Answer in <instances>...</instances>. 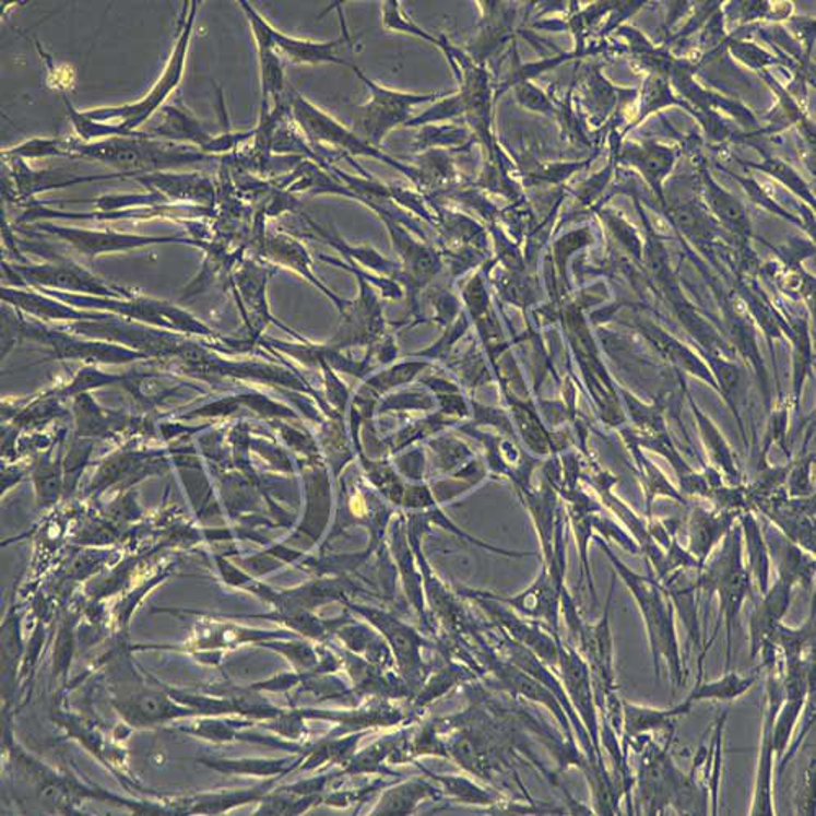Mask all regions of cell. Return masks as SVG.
I'll return each mask as SVG.
<instances>
[{
    "label": "cell",
    "instance_id": "6da1fadb",
    "mask_svg": "<svg viewBox=\"0 0 816 816\" xmlns=\"http://www.w3.org/2000/svg\"><path fill=\"white\" fill-rule=\"evenodd\" d=\"M198 3L200 2H185L184 15L178 26V38L170 61L165 66L164 74L155 82L145 98L133 105H125V107L98 108V110L91 111H78L72 107L71 102L66 100L69 117L79 137L87 142L105 137H130L137 133L138 128L161 108L184 78L185 61H187L188 46L193 35Z\"/></svg>",
    "mask_w": 816,
    "mask_h": 816
},
{
    "label": "cell",
    "instance_id": "7a4b0ae2",
    "mask_svg": "<svg viewBox=\"0 0 816 816\" xmlns=\"http://www.w3.org/2000/svg\"><path fill=\"white\" fill-rule=\"evenodd\" d=\"M598 543L613 561L614 570L629 588L642 614L655 678L660 679V663L665 660L670 669L673 694H678L681 686L686 683L687 670L681 655L678 632H676V611L672 598L655 577L636 573L613 554L603 540H598Z\"/></svg>",
    "mask_w": 816,
    "mask_h": 816
},
{
    "label": "cell",
    "instance_id": "3957f363",
    "mask_svg": "<svg viewBox=\"0 0 816 816\" xmlns=\"http://www.w3.org/2000/svg\"><path fill=\"white\" fill-rule=\"evenodd\" d=\"M719 545V551L713 554L710 561L702 565L699 570V578H697L700 596L707 594L709 601L712 596L719 598V617H717L716 630H713L712 639L707 640L706 646H703L699 663H703L706 652L719 636L720 624L723 620L726 632L725 669L730 670L733 657V630L738 626L740 613H742L746 600H755V591H753V581L748 568L743 560L742 524H733Z\"/></svg>",
    "mask_w": 816,
    "mask_h": 816
},
{
    "label": "cell",
    "instance_id": "277c9868",
    "mask_svg": "<svg viewBox=\"0 0 816 816\" xmlns=\"http://www.w3.org/2000/svg\"><path fill=\"white\" fill-rule=\"evenodd\" d=\"M68 157L104 162L123 172L125 177H134V174H157L162 168L213 161V155L170 142H158L145 133L108 138L94 144L69 139Z\"/></svg>",
    "mask_w": 816,
    "mask_h": 816
},
{
    "label": "cell",
    "instance_id": "5b68a950",
    "mask_svg": "<svg viewBox=\"0 0 816 816\" xmlns=\"http://www.w3.org/2000/svg\"><path fill=\"white\" fill-rule=\"evenodd\" d=\"M287 102H289L291 118L296 121L297 127L303 131L307 142L312 145L314 151L330 147V154L336 155L339 158H376V161L385 162L389 167L404 174L415 187L418 185V174H416V168L413 165L398 161V158L386 154L382 149L369 144L365 139L359 138L355 131L343 127L335 118L310 104L299 92L291 88Z\"/></svg>",
    "mask_w": 816,
    "mask_h": 816
},
{
    "label": "cell",
    "instance_id": "8992f818",
    "mask_svg": "<svg viewBox=\"0 0 816 816\" xmlns=\"http://www.w3.org/2000/svg\"><path fill=\"white\" fill-rule=\"evenodd\" d=\"M352 71L369 92L368 100L356 107L353 131L378 149H381L382 141L392 131L407 123L416 107L433 104L445 95V92L410 94V92L394 91L369 79L358 66H353Z\"/></svg>",
    "mask_w": 816,
    "mask_h": 816
},
{
    "label": "cell",
    "instance_id": "52a82bcc",
    "mask_svg": "<svg viewBox=\"0 0 816 816\" xmlns=\"http://www.w3.org/2000/svg\"><path fill=\"white\" fill-rule=\"evenodd\" d=\"M766 679V710L765 725H762L761 748H759L758 772H756L755 795L749 815H776L774 795H772V782H774L776 756L772 745V726H774L776 713L784 702V673H782V660L771 669Z\"/></svg>",
    "mask_w": 816,
    "mask_h": 816
},
{
    "label": "cell",
    "instance_id": "ba28073f",
    "mask_svg": "<svg viewBox=\"0 0 816 816\" xmlns=\"http://www.w3.org/2000/svg\"><path fill=\"white\" fill-rule=\"evenodd\" d=\"M795 581L792 578L778 575L774 584L765 594L756 598L755 607L749 616V640H752V659H761V669L774 665L778 660V649L771 640L779 624H782L792 601V590Z\"/></svg>",
    "mask_w": 816,
    "mask_h": 816
},
{
    "label": "cell",
    "instance_id": "9c48e42d",
    "mask_svg": "<svg viewBox=\"0 0 816 816\" xmlns=\"http://www.w3.org/2000/svg\"><path fill=\"white\" fill-rule=\"evenodd\" d=\"M252 26L259 49L260 75H262V114H270L287 104L286 81H284L283 58L274 51L273 29L269 20L257 12L256 7L243 0L239 2Z\"/></svg>",
    "mask_w": 816,
    "mask_h": 816
},
{
    "label": "cell",
    "instance_id": "30bf717a",
    "mask_svg": "<svg viewBox=\"0 0 816 816\" xmlns=\"http://www.w3.org/2000/svg\"><path fill=\"white\" fill-rule=\"evenodd\" d=\"M273 48L281 58L293 64H340L353 68L350 61L353 52V42L348 32H343L333 42H310V39L294 38L273 29Z\"/></svg>",
    "mask_w": 816,
    "mask_h": 816
},
{
    "label": "cell",
    "instance_id": "8fae6325",
    "mask_svg": "<svg viewBox=\"0 0 816 816\" xmlns=\"http://www.w3.org/2000/svg\"><path fill=\"white\" fill-rule=\"evenodd\" d=\"M693 703L684 699L672 709H653V707L637 706L623 699V732L620 746L624 756L629 755V748L637 740L657 735V733L675 732V720L687 716Z\"/></svg>",
    "mask_w": 816,
    "mask_h": 816
},
{
    "label": "cell",
    "instance_id": "7c38bea8",
    "mask_svg": "<svg viewBox=\"0 0 816 816\" xmlns=\"http://www.w3.org/2000/svg\"><path fill=\"white\" fill-rule=\"evenodd\" d=\"M736 511L722 510V508H707L694 505L690 508L689 521H687V537H689V554L694 555L700 564H706L719 544L722 543L730 528L738 520Z\"/></svg>",
    "mask_w": 816,
    "mask_h": 816
},
{
    "label": "cell",
    "instance_id": "4fadbf2b",
    "mask_svg": "<svg viewBox=\"0 0 816 816\" xmlns=\"http://www.w3.org/2000/svg\"><path fill=\"white\" fill-rule=\"evenodd\" d=\"M620 161L636 167L663 201V181L675 165V149L657 144V142H646V144L627 142L620 151Z\"/></svg>",
    "mask_w": 816,
    "mask_h": 816
},
{
    "label": "cell",
    "instance_id": "5bb4252c",
    "mask_svg": "<svg viewBox=\"0 0 816 816\" xmlns=\"http://www.w3.org/2000/svg\"><path fill=\"white\" fill-rule=\"evenodd\" d=\"M46 230L56 234L61 239L71 243L75 249L87 256H97L114 250L133 249V247L149 246V244L181 243L178 237H139L121 236L114 233H92V230L66 229V227L45 226Z\"/></svg>",
    "mask_w": 816,
    "mask_h": 816
},
{
    "label": "cell",
    "instance_id": "9a60e30c",
    "mask_svg": "<svg viewBox=\"0 0 816 816\" xmlns=\"http://www.w3.org/2000/svg\"><path fill=\"white\" fill-rule=\"evenodd\" d=\"M144 187L155 190L165 200L197 201V203L213 204L214 185L210 178L201 175L145 174L133 177Z\"/></svg>",
    "mask_w": 816,
    "mask_h": 816
},
{
    "label": "cell",
    "instance_id": "2e32d148",
    "mask_svg": "<svg viewBox=\"0 0 816 816\" xmlns=\"http://www.w3.org/2000/svg\"><path fill=\"white\" fill-rule=\"evenodd\" d=\"M639 329L663 356L672 359V363H675V365L679 366L681 369L690 372V375L696 376V378L702 379V381H706L707 385L712 386L716 391L720 392L716 376L710 372L706 363L700 362V359L697 358L687 346H684L683 343L678 342V340L673 339L669 333L663 332V330L660 329V327H657L655 323L642 322L640 323Z\"/></svg>",
    "mask_w": 816,
    "mask_h": 816
},
{
    "label": "cell",
    "instance_id": "e0dca14e",
    "mask_svg": "<svg viewBox=\"0 0 816 816\" xmlns=\"http://www.w3.org/2000/svg\"><path fill=\"white\" fill-rule=\"evenodd\" d=\"M740 518H742V531L745 534L743 541H746V551H748L746 568H748L753 583H756V600L771 587V557H769L768 544L765 543L755 513L746 511L740 515Z\"/></svg>",
    "mask_w": 816,
    "mask_h": 816
},
{
    "label": "cell",
    "instance_id": "ac0fdd59",
    "mask_svg": "<svg viewBox=\"0 0 816 816\" xmlns=\"http://www.w3.org/2000/svg\"><path fill=\"white\" fill-rule=\"evenodd\" d=\"M703 188H706V201L713 216L723 224V227L732 230L736 236H749L752 233V223L742 201L736 200L732 193L723 190L710 178V175H703Z\"/></svg>",
    "mask_w": 816,
    "mask_h": 816
},
{
    "label": "cell",
    "instance_id": "d6986e66",
    "mask_svg": "<svg viewBox=\"0 0 816 816\" xmlns=\"http://www.w3.org/2000/svg\"><path fill=\"white\" fill-rule=\"evenodd\" d=\"M758 681V675H740V673L726 670L725 675L712 681L697 679L686 699L690 703L699 702H733L745 696Z\"/></svg>",
    "mask_w": 816,
    "mask_h": 816
},
{
    "label": "cell",
    "instance_id": "ffe728a7",
    "mask_svg": "<svg viewBox=\"0 0 816 816\" xmlns=\"http://www.w3.org/2000/svg\"><path fill=\"white\" fill-rule=\"evenodd\" d=\"M28 280L46 286L64 287L72 291H87V293L115 296L114 291L107 289L100 281L75 267H42V269H22Z\"/></svg>",
    "mask_w": 816,
    "mask_h": 816
},
{
    "label": "cell",
    "instance_id": "44dd1931",
    "mask_svg": "<svg viewBox=\"0 0 816 816\" xmlns=\"http://www.w3.org/2000/svg\"><path fill=\"white\" fill-rule=\"evenodd\" d=\"M690 407H693L694 415H696L697 423H699L703 446H706L707 452H709L710 461L716 465V471L719 474L723 472V475L729 478L730 484L740 485L742 474H740L735 454H733L730 446L726 445L725 438L720 435L717 426L700 412V409L693 401H690Z\"/></svg>",
    "mask_w": 816,
    "mask_h": 816
},
{
    "label": "cell",
    "instance_id": "7402d4cb",
    "mask_svg": "<svg viewBox=\"0 0 816 816\" xmlns=\"http://www.w3.org/2000/svg\"><path fill=\"white\" fill-rule=\"evenodd\" d=\"M626 438H629V436H626ZM627 445H629L630 451H632L637 468H639L640 477H642L643 490H646L647 497V517L652 518V505L659 497H669L672 500L678 501V504L687 505L684 495L679 490H676L670 484L665 474L643 456L642 448L634 441L632 436L627 439Z\"/></svg>",
    "mask_w": 816,
    "mask_h": 816
},
{
    "label": "cell",
    "instance_id": "603a6c76",
    "mask_svg": "<svg viewBox=\"0 0 816 816\" xmlns=\"http://www.w3.org/2000/svg\"><path fill=\"white\" fill-rule=\"evenodd\" d=\"M808 696H785L784 702L776 713L772 726V745H774L776 762H781L789 749L792 735L797 729L802 712L807 706Z\"/></svg>",
    "mask_w": 816,
    "mask_h": 816
},
{
    "label": "cell",
    "instance_id": "cb8c5ba5",
    "mask_svg": "<svg viewBox=\"0 0 816 816\" xmlns=\"http://www.w3.org/2000/svg\"><path fill=\"white\" fill-rule=\"evenodd\" d=\"M469 139H471V133L459 125H426V127L418 128V133L413 139V149L419 154L431 149H445L446 151V149L465 147Z\"/></svg>",
    "mask_w": 816,
    "mask_h": 816
},
{
    "label": "cell",
    "instance_id": "d4e9b609",
    "mask_svg": "<svg viewBox=\"0 0 816 816\" xmlns=\"http://www.w3.org/2000/svg\"><path fill=\"white\" fill-rule=\"evenodd\" d=\"M673 105H679V107L690 110V105L686 102L679 100L672 88H670L669 78L662 74L649 75L646 84L642 88V104H640L639 118L636 123H640L643 118L649 117L653 111L662 110V108L673 107Z\"/></svg>",
    "mask_w": 816,
    "mask_h": 816
},
{
    "label": "cell",
    "instance_id": "484cf974",
    "mask_svg": "<svg viewBox=\"0 0 816 816\" xmlns=\"http://www.w3.org/2000/svg\"><path fill=\"white\" fill-rule=\"evenodd\" d=\"M382 26L389 32L402 33V35L413 36V38L423 39V42L435 45L439 48L441 43V36L431 35V33L423 29L418 23L413 22L412 19L405 13L404 7L399 0H388L382 2L381 7Z\"/></svg>",
    "mask_w": 816,
    "mask_h": 816
},
{
    "label": "cell",
    "instance_id": "4316f807",
    "mask_svg": "<svg viewBox=\"0 0 816 816\" xmlns=\"http://www.w3.org/2000/svg\"><path fill=\"white\" fill-rule=\"evenodd\" d=\"M269 252L270 256L274 257V259L281 260V262L287 263L289 267L293 265L294 269L299 270V272L303 273L304 276L309 277L314 284L322 287L323 293H327V296H329L330 299L335 300L342 309H345L346 304L339 300V297L333 296L330 291H327L326 287H323L322 284L312 276V273L309 272V269H307V265H309V257H307L306 250H304L299 244L294 243L289 237H272V239H269Z\"/></svg>",
    "mask_w": 816,
    "mask_h": 816
},
{
    "label": "cell",
    "instance_id": "83f0119b",
    "mask_svg": "<svg viewBox=\"0 0 816 816\" xmlns=\"http://www.w3.org/2000/svg\"><path fill=\"white\" fill-rule=\"evenodd\" d=\"M672 220L679 227L681 233L684 236L689 237L693 240L713 239L716 234V224L707 216L706 211L699 210L694 204H678V206L672 208Z\"/></svg>",
    "mask_w": 816,
    "mask_h": 816
},
{
    "label": "cell",
    "instance_id": "f1b7e54d",
    "mask_svg": "<svg viewBox=\"0 0 816 816\" xmlns=\"http://www.w3.org/2000/svg\"><path fill=\"white\" fill-rule=\"evenodd\" d=\"M459 117H464V102H462L459 92H452V94H445L438 100L433 102L431 107L426 108L422 114L413 115L404 125V128L418 130L426 125H439L442 121H452Z\"/></svg>",
    "mask_w": 816,
    "mask_h": 816
},
{
    "label": "cell",
    "instance_id": "f546056e",
    "mask_svg": "<svg viewBox=\"0 0 816 816\" xmlns=\"http://www.w3.org/2000/svg\"><path fill=\"white\" fill-rule=\"evenodd\" d=\"M584 100H587V107L591 111V117H606V110H611L614 100H616V92H614L613 85L606 79H603L600 72L594 71L588 78L587 88H584Z\"/></svg>",
    "mask_w": 816,
    "mask_h": 816
},
{
    "label": "cell",
    "instance_id": "4dcf8cb0",
    "mask_svg": "<svg viewBox=\"0 0 816 816\" xmlns=\"http://www.w3.org/2000/svg\"><path fill=\"white\" fill-rule=\"evenodd\" d=\"M753 167L758 168V170L766 172V174L772 175V177L778 178L781 184H784L785 187L791 188V190L794 191L795 194L805 198L808 203L815 204L814 194H812L811 188L805 185V181L802 180L801 175H799L797 172L792 170V168L789 167L788 164L779 161V158L771 157V155H766L765 164L753 165Z\"/></svg>",
    "mask_w": 816,
    "mask_h": 816
},
{
    "label": "cell",
    "instance_id": "1f68e13d",
    "mask_svg": "<svg viewBox=\"0 0 816 816\" xmlns=\"http://www.w3.org/2000/svg\"><path fill=\"white\" fill-rule=\"evenodd\" d=\"M515 91V98L521 107L527 110L534 111V114L547 115V117H557L558 107L554 104L551 97L541 91L540 87L533 84L531 81L517 82L511 85Z\"/></svg>",
    "mask_w": 816,
    "mask_h": 816
},
{
    "label": "cell",
    "instance_id": "d6a6232c",
    "mask_svg": "<svg viewBox=\"0 0 816 816\" xmlns=\"http://www.w3.org/2000/svg\"><path fill=\"white\" fill-rule=\"evenodd\" d=\"M814 454L808 458L799 459L797 464L794 468H788V477H785V485H788V494L791 498H808L815 497L814 484H812V464H814Z\"/></svg>",
    "mask_w": 816,
    "mask_h": 816
},
{
    "label": "cell",
    "instance_id": "836d02e7",
    "mask_svg": "<svg viewBox=\"0 0 816 816\" xmlns=\"http://www.w3.org/2000/svg\"><path fill=\"white\" fill-rule=\"evenodd\" d=\"M584 164H587V162H560V164H547L544 165V167L537 168V170L530 172L528 177L524 178V184L533 185V187H536V185L540 184L560 185L561 181L570 178L575 172L583 168Z\"/></svg>",
    "mask_w": 816,
    "mask_h": 816
},
{
    "label": "cell",
    "instance_id": "e575fe53",
    "mask_svg": "<svg viewBox=\"0 0 816 816\" xmlns=\"http://www.w3.org/2000/svg\"><path fill=\"white\" fill-rule=\"evenodd\" d=\"M593 243V234L588 227H581L578 230H571V233L565 234L560 240H557L554 246L555 263H557L558 272L564 277L565 267H567L568 257L575 253V250L583 249L588 244Z\"/></svg>",
    "mask_w": 816,
    "mask_h": 816
},
{
    "label": "cell",
    "instance_id": "d590c367",
    "mask_svg": "<svg viewBox=\"0 0 816 816\" xmlns=\"http://www.w3.org/2000/svg\"><path fill=\"white\" fill-rule=\"evenodd\" d=\"M603 217L606 220L607 227L611 233L614 234L617 240L632 253L636 259L642 257V243H640L639 236H637L636 229L630 227L624 217L617 216V214L611 213V211H603Z\"/></svg>",
    "mask_w": 816,
    "mask_h": 816
},
{
    "label": "cell",
    "instance_id": "8d00e7d4",
    "mask_svg": "<svg viewBox=\"0 0 816 816\" xmlns=\"http://www.w3.org/2000/svg\"><path fill=\"white\" fill-rule=\"evenodd\" d=\"M730 48H732L735 58H738L740 61L745 62L746 66H749V68L753 69H765L768 68V66H774L781 62L779 59H776L774 56L768 55L765 49L753 45V43L732 42Z\"/></svg>",
    "mask_w": 816,
    "mask_h": 816
},
{
    "label": "cell",
    "instance_id": "74e56055",
    "mask_svg": "<svg viewBox=\"0 0 816 816\" xmlns=\"http://www.w3.org/2000/svg\"><path fill=\"white\" fill-rule=\"evenodd\" d=\"M610 175L611 168H606V170L601 172V174L596 175V177L590 178V180L581 184L580 188H578L577 190L578 200H580L581 203L584 204L591 203V201H593L594 198L598 197V193L603 190V187L604 185H606Z\"/></svg>",
    "mask_w": 816,
    "mask_h": 816
}]
</instances>
